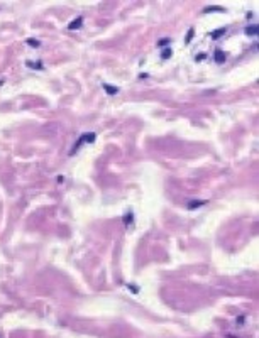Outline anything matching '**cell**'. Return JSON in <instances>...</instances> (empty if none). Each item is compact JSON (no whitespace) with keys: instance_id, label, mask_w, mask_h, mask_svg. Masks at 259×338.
Returning <instances> with one entry per match:
<instances>
[{"instance_id":"3","label":"cell","mask_w":259,"mask_h":338,"mask_svg":"<svg viewBox=\"0 0 259 338\" xmlns=\"http://www.w3.org/2000/svg\"><path fill=\"white\" fill-rule=\"evenodd\" d=\"M105 90L109 93H117V88H112V86H107V85H105Z\"/></svg>"},{"instance_id":"4","label":"cell","mask_w":259,"mask_h":338,"mask_svg":"<svg viewBox=\"0 0 259 338\" xmlns=\"http://www.w3.org/2000/svg\"><path fill=\"white\" fill-rule=\"evenodd\" d=\"M256 32H257V29H256V25L252 29H247V34H256Z\"/></svg>"},{"instance_id":"5","label":"cell","mask_w":259,"mask_h":338,"mask_svg":"<svg viewBox=\"0 0 259 338\" xmlns=\"http://www.w3.org/2000/svg\"><path fill=\"white\" fill-rule=\"evenodd\" d=\"M191 34H193V29H190V32H188V36H186V42H190V39H191Z\"/></svg>"},{"instance_id":"2","label":"cell","mask_w":259,"mask_h":338,"mask_svg":"<svg viewBox=\"0 0 259 338\" xmlns=\"http://www.w3.org/2000/svg\"><path fill=\"white\" fill-rule=\"evenodd\" d=\"M215 54H217V56H215V59H217V63H220V61H224V52H220V51H217V52H215Z\"/></svg>"},{"instance_id":"1","label":"cell","mask_w":259,"mask_h":338,"mask_svg":"<svg viewBox=\"0 0 259 338\" xmlns=\"http://www.w3.org/2000/svg\"><path fill=\"white\" fill-rule=\"evenodd\" d=\"M82 22H83V19H82V17H78L75 22H71V24H70V29H78L80 25H82Z\"/></svg>"}]
</instances>
